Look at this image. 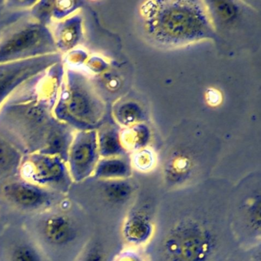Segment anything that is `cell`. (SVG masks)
I'll return each mask as SVG.
<instances>
[{"instance_id":"1","label":"cell","mask_w":261,"mask_h":261,"mask_svg":"<svg viewBox=\"0 0 261 261\" xmlns=\"http://www.w3.org/2000/svg\"><path fill=\"white\" fill-rule=\"evenodd\" d=\"M204 201H189L164 213L150 240L151 261H225L236 241L227 209Z\"/></svg>"},{"instance_id":"2","label":"cell","mask_w":261,"mask_h":261,"mask_svg":"<svg viewBox=\"0 0 261 261\" xmlns=\"http://www.w3.org/2000/svg\"><path fill=\"white\" fill-rule=\"evenodd\" d=\"M140 11L146 37L159 46H181L215 36L207 7L201 2H147Z\"/></svg>"},{"instance_id":"3","label":"cell","mask_w":261,"mask_h":261,"mask_svg":"<svg viewBox=\"0 0 261 261\" xmlns=\"http://www.w3.org/2000/svg\"><path fill=\"white\" fill-rule=\"evenodd\" d=\"M230 206V227L236 241L249 248L260 244V186L244 188L236 192Z\"/></svg>"},{"instance_id":"4","label":"cell","mask_w":261,"mask_h":261,"mask_svg":"<svg viewBox=\"0 0 261 261\" xmlns=\"http://www.w3.org/2000/svg\"><path fill=\"white\" fill-rule=\"evenodd\" d=\"M3 193L10 202L27 210H36L51 205L56 192L29 181H14L3 188Z\"/></svg>"},{"instance_id":"5","label":"cell","mask_w":261,"mask_h":261,"mask_svg":"<svg viewBox=\"0 0 261 261\" xmlns=\"http://www.w3.org/2000/svg\"><path fill=\"white\" fill-rule=\"evenodd\" d=\"M146 201L134 205L126 214L122 226V235L127 244L141 246L149 242L155 230L153 207Z\"/></svg>"},{"instance_id":"6","label":"cell","mask_w":261,"mask_h":261,"mask_svg":"<svg viewBox=\"0 0 261 261\" xmlns=\"http://www.w3.org/2000/svg\"><path fill=\"white\" fill-rule=\"evenodd\" d=\"M29 182L41 187L51 188L56 192H68L69 183L63 166L56 159L43 157L31 162L25 172Z\"/></svg>"},{"instance_id":"7","label":"cell","mask_w":261,"mask_h":261,"mask_svg":"<svg viewBox=\"0 0 261 261\" xmlns=\"http://www.w3.org/2000/svg\"><path fill=\"white\" fill-rule=\"evenodd\" d=\"M41 231L44 239L51 245L64 246L75 239L77 229L74 221L66 215L55 214L42 221Z\"/></svg>"},{"instance_id":"8","label":"cell","mask_w":261,"mask_h":261,"mask_svg":"<svg viewBox=\"0 0 261 261\" xmlns=\"http://www.w3.org/2000/svg\"><path fill=\"white\" fill-rule=\"evenodd\" d=\"M101 181L100 192L103 198L115 207H124L130 202L137 193V186L129 178Z\"/></svg>"},{"instance_id":"9","label":"cell","mask_w":261,"mask_h":261,"mask_svg":"<svg viewBox=\"0 0 261 261\" xmlns=\"http://www.w3.org/2000/svg\"><path fill=\"white\" fill-rule=\"evenodd\" d=\"M96 153L92 144L82 143L73 151L71 169L73 178L76 181H83L95 170Z\"/></svg>"},{"instance_id":"10","label":"cell","mask_w":261,"mask_h":261,"mask_svg":"<svg viewBox=\"0 0 261 261\" xmlns=\"http://www.w3.org/2000/svg\"><path fill=\"white\" fill-rule=\"evenodd\" d=\"M94 175L100 180L126 179L132 175V166L126 159H106L97 164Z\"/></svg>"},{"instance_id":"11","label":"cell","mask_w":261,"mask_h":261,"mask_svg":"<svg viewBox=\"0 0 261 261\" xmlns=\"http://www.w3.org/2000/svg\"><path fill=\"white\" fill-rule=\"evenodd\" d=\"M39 39V32L36 30H27L10 39L0 48V56H10L22 51L35 45Z\"/></svg>"},{"instance_id":"12","label":"cell","mask_w":261,"mask_h":261,"mask_svg":"<svg viewBox=\"0 0 261 261\" xmlns=\"http://www.w3.org/2000/svg\"><path fill=\"white\" fill-rule=\"evenodd\" d=\"M116 115L118 121L124 125L138 123L143 118V110L137 103L132 101L124 102L119 105Z\"/></svg>"},{"instance_id":"13","label":"cell","mask_w":261,"mask_h":261,"mask_svg":"<svg viewBox=\"0 0 261 261\" xmlns=\"http://www.w3.org/2000/svg\"><path fill=\"white\" fill-rule=\"evenodd\" d=\"M18 161L19 158L15 151L8 145L0 142V177L13 173Z\"/></svg>"},{"instance_id":"14","label":"cell","mask_w":261,"mask_h":261,"mask_svg":"<svg viewBox=\"0 0 261 261\" xmlns=\"http://www.w3.org/2000/svg\"><path fill=\"white\" fill-rule=\"evenodd\" d=\"M11 261H42L40 254L30 244H21L13 249Z\"/></svg>"},{"instance_id":"15","label":"cell","mask_w":261,"mask_h":261,"mask_svg":"<svg viewBox=\"0 0 261 261\" xmlns=\"http://www.w3.org/2000/svg\"><path fill=\"white\" fill-rule=\"evenodd\" d=\"M130 135L127 139H123V142L126 143V148L132 149H138L142 147L147 140L148 135L146 129L141 126H136L128 131Z\"/></svg>"},{"instance_id":"16","label":"cell","mask_w":261,"mask_h":261,"mask_svg":"<svg viewBox=\"0 0 261 261\" xmlns=\"http://www.w3.org/2000/svg\"><path fill=\"white\" fill-rule=\"evenodd\" d=\"M68 108L74 115L84 116L90 111L89 101L85 96L75 93L70 99Z\"/></svg>"},{"instance_id":"17","label":"cell","mask_w":261,"mask_h":261,"mask_svg":"<svg viewBox=\"0 0 261 261\" xmlns=\"http://www.w3.org/2000/svg\"><path fill=\"white\" fill-rule=\"evenodd\" d=\"M115 135V133L111 132L103 138L101 151L102 154L107 156L119 155L122 152L121 144H119V140Z\"/></svg>"},{"instance_id":"18","label":"cell","mask_w":261,"mask_h":261,"mask_svg":"<svg viewBox=\"0 0 261 261\" xmlns=\"http://www.w3.org/2000/svg\"><path fill=\"white\" fill-rule=\"evenodd\" d=\"M107 252L103 247L98 244L91 245L85 252L82 261H108Z\"/></svg>"},{"instance_id":"19","label":"cell","mask_w":261,"mask_h":261,"mask_svg":"<svg viewBox=\"0 0 261 261\" xmlns=\"http://www.w3.org/2000/svg\"><path fill=\"white\" fill-rule=\"evenodd\" d=\"M134 166L139 170L146 171L152 168L153 165V158H152V154L147 151H143V152H139L135 158H134Z\"/></svg>"},{"instance_id":"20","label":"cell","mask_w":261,"mask_h":261,"mask_svg":"<svg viewBox=\"0 0 261 261\" xmlns=\"http://www.w3.org/2000/svg\"><path fill=\"white\" fill-rule=\"evenodd\" d=\"M115 261H147L140 253L134 250H125L120 252Z\"/></svg>"},{"instance_id":"21","label":"cell","mask_w":261,"mask_h":261,"mask_svg":"<svg viewBox=\"0 0 261 261\" xmlns=\"http://www.w3.org/2000/svg\"><path fill=\"white\" fill-rule=\"evenodd\" d=\"M252 253L250 254V260H246V259H241V256L238 258H234L231 255L227 257L225 261H260V248L259 247L256 248V246L251 247Z\"/></svg>"}]
</instances>
